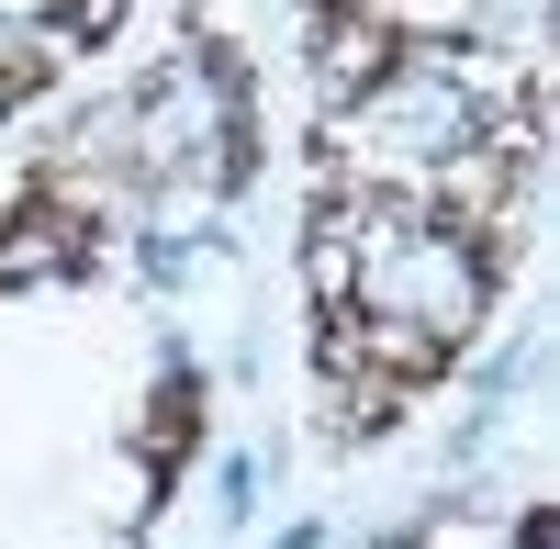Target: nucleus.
<instances>
[{"label":"nucleus","mask_w":560,"mask_h":549,"mask_svg":"<svg viewBox=\"0 0 560 549\" xmlns=\"http://www.w3.org/2000/svg\"><path fill=\"white\" fill-rule=\"evenodd\" d=\"M504 281H516V258L459 236L438 202L370 191V179H314L303 303H314V371L337 393V437H382L415 393H438Z\"/></svg>","instance_id":"obj_1"},{"label":"nucleus","mask_w":560,"mask_h":549,"mask_svg":"<svg viewBox=\"0 0 560 549\" xmlns=\"http://www.w3.org/2000/svg\"><path fill=\"white\" fill-rule=\"evenodd\" d=\"M113 258V202L90 191L68 157H34L23 191L0 202V292H34V281H90Z\"/></svg>","instance_id":"obj_2"},{"label":"nucleus","mask_w":560,"mask_h":549,"mask_svg":"<svg viewBox=\"0 0 560 549\" xmlns=\"http://www.w3.org/2000/svg\"><path fill=\"white\" fill-rule=\"evenodd\" d=\"M202 448V371H158V404L135 427V471H147V505H168V482L191 471Z\"/></svg>","instance_id":"obj_3"},{"label":"nucleus","mask_w":560,"mask_h":549,"mask_svg":"<svg viewBox=\"0 0 560 549\" xmlns=\"http://www.w3.org/2000/svg\"><path fill=\"white\" fill-rule=\"evenodd\" d=\"M124 0H0V45H102Z\"/></svg>","instance_id":"obj_4"},{"label":"nucleus","mask_w":560,"mask_h":549,"mask_svg":"<svg viewBox=\"0 0 560 549\" xmlns=\"http://www.w3.org/2000/svg\"><path fill=\"white\" fill-rule=\"evenodd\" d=\"M314 34H337V23H382V0H303Z\"/></svg>","instance_id":"obj_5"}]
</instances>
